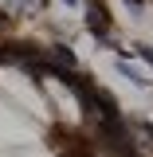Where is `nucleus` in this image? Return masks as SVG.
Here are the masks:
<instances>
[{
	"mask_svg": "<svg viewBox=\"0 0 153 157\" xmlns=\"http://www.w3.org/2000/svg\"><path fill=\"white\" fill-rule=\"evenodd\" d=\"M67 4H75V0H67Z\"/></svg>",
	"mask_w": 153,
	"mask_h": 157,
	"instance_id": "1",
	"label": "nucleus"
}]
</instances>
